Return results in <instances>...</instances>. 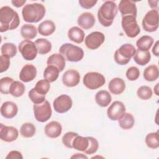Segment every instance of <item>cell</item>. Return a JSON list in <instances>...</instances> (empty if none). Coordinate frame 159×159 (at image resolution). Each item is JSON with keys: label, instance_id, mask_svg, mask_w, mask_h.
Here are the masks:
<instances>
[{"label": "cell", "instance_id": "cell-1", "mask_svg": "<svg viewBox=\"0 0 159 159\" xmlns=\"http://www.w3.org/2000/svg\"><path fill=\"white\" fill-rule=\"evenodd\" d=\"M20 24V19L17 12L9 6H3L0 9V32H4L16 29Z\"/></svg>", "mask_w": 159, "mask_h": 159}, {"label": "cell", "instance_id": "cell-2", "mask_svg": "<svg viewBox=\"0 0 159 159\" xmlns=\"http://www.w3.org/2000/svg\"><path fill=\"white\" fill-rule=\"evenodd\" d=\"M117 14V6L116 3L112 1H106L98 9V18L100 24L107 27L112 25Z\"/></svg>", "mask_w": 159, "mask_h": 159}, {"label": "cell", "instance_id": "cell-3", "mask_svg": "<svg viewBox=\"0 0 159 159\" xmlns=\"http://www.w3.org/2000/svg\"><path fill=\"white\" fill-rule=\"evenodd\" d=\"M45 12V7L42 4H27L24 6L22 10V15L24 21L36 23L43 19Z\"/></svg>", "mask_w": 159, "mask_h": 159}, {"label": "cell", "instance_id": "cell-4", "mask_svg": "<svg viewBox=\"0 0 159 159\" xmlns=\"http://www.w3.org/2000/svg\"><path fill=\"white\" fill-rule=\"evenodd\" d=\"M59 52L65 60L71 62L79 61L84 57V52L81 47L70 43L63 44L60 47Z\"/></svg>", "mask_w": 159, "mask_h": 159}, {"label": "cell", "instance_id": "cell-5", "mask_svg": "<svg viewBox=\"0 0 159 159\" xmlns=\"http://www.w3.org/2000/svg\"><path fill=\"white\" fill-rule=\"evenodd\" d=\"M136 49L130 43L123 44L114 53V60L120 65L127 64L135 53Z\"/></svg>", "mask_w": 159, "mask_h": 159}, {"label": "cell", "instance_id": "cell-6", "mask_svg": "<svg viewBox=\"0 0 159 159\" xmlns=\"http://www.w3.org/2000/svg\"><path fill=\"white\" fill-rule=\"evenodd\" d=\"M83 82L87 88L93 90L102 86L106 83V79L102 74L96 71H91L84 75Z\"/></svg>", "mask_w": 159, "mask_h": 159}, {"label": "cell", "instance_id": "cell-7", "mask_svg": "<svg viewBox=\"0 0 159 159\" xmlns=\"http://www.w3.org/2000/svg\"><path fill=\"white\" fill-rule=\"evenodd\" d=\"M121 25L126 35L129 38H134L140 32V29L137 22L136 17L134 16L122 17Z\"/></svg>", "mask_w": 159, "mask_h": 159}, {"label": "cell", "instance_id": "cell-8", "mask_svg": "<svg viewBox=\"0 0 159 159\" xmlns=\"http://www.w3.org/2000/svg\"><path fill=\"white\" fill-rule=\"evenodd\" d=\"M33 109L35 119L40 122H45L51 117L52 111L48 101L45 100L42 103L34 104Z\"/></svg>", "mask_w": 159, "mask_h": 159}, {"label": "cell", "instance_id": "cell-9", "mask_svg": "<svg viewBox=\"0 0 159 159\" xmlns=\"http://www.w3.org/2000/svg\"><path fill=\"white\" fill-rule=\"evenodd\" d=\"M142 25L143 30L148 32H153L158 27V12L152 9L147 12L142 19Z\"/></svg>", "mask_w": 159, "mask_h": 159}, {"label": "cell", "instance_id": "cell-10", "mask_svg": "<svg viewBox=\"0 0 159 159\" xmlns=\"http://www.w3.org/2000/svg\"><path fill=\"white\" fill-rule=\"evenodd\" d=\"M18 49L22 57L25 60L31 61L34 60L37 55V48L34 42L29 40L22 41L18 46Z\"/></svg>", "mask_w": 159, "mask_h": 159}, {"label": "cell", "instance_id": "cell-11", "mask_svg": "<svg viewBox=\"0 0 159 159\" xmlns=\"http://www.w3.org/2000/svg\"><path fill=\"white\" fill-rule=\"evenodd\" d=\"M72 105V99L67 94H61L58 96L53 102L55 111L60 114H63L68 111L71 108Z\"/></svg>", "mask_w": 159, "mask_h": 159}, {"label": "cell", "instance_id": "cell-12", "mask_svg": "<svg viewBox=\"0 0 159 159\" xmlns=\"http://www.w3.org/2000/svg\"><path fill=\"white\" fill-rule=\"evenodd\" d=\"M104 40L105 36L103 33L99 31H94L86 37L84 42L88 48L96 50L103 43Z\"/></svg>", "mask_w": 159, "mask_h": 159}, {"label": "cell", "instance_id": "cell-13", "mask_svg": "<svg viewBox=\"0 0 159 159\" xmlns=\"http://www.w3.org/2000/svg\"><path fill=\"white\" fill-rule=\"evenodd\" d=\"M125 113V107L121 101H119L113 102L107 110V115L112 120H119Z\"/></svg>", "mask_w": 159, "mask_h": 159}, {"label": "cell", "instance_id": "cell-14", "mask_svg": "<svg viewBox=\"0 0 159 159\" xmlns=\"http://www.w3.org/2000/svg\"><path fill=\"white\" fill-rule=\"evenodd\" d=\"M118 9L121 13L122 17L130 16L137 17V11L135 2L131 0H121L119 2Z\"/></svg>", "mask_w": 159, "mask_h": 159}, {"label": "cell", "instance_id": "cell-15", "mask_svg": "<svg viewBox=\"0 0 159 159\" xmlns=\"http://www.w3.org/2000/svg\"><path fill=\"white\" fill-rule=\"evenodd\" d=\"M19 135L18 130L12 126H6L1 124L0 138L6 142L15 141Z\"/></svg>", "mask_w": 159, "mask_h": 159}, {"label": "cell", "instance_id": "cell-16", "mask_svg": "<svg viewBox=\"0 0 159 159\" xmlns=\"http://www.w3.org/2000/svg\"><path fill=\"white\" fill-rule=\"evenodd\" d=\"M80 81V75L78 71L70 69L66 71L62 76V82L67 87L77 86Z\"/></svg>", "mask_w": 159, "mask_h": 159}, {"label": "cell", "instance_id": "cell-17", "mask_svg": "<svg viewBox=\"0 0 159 159\" xmlns=\"http://www.w3.org/2000/svg\"><path fill=\"white\" fill-rule=\"evenodd\" d=\"M37 68L32 64L25 65L19 74L20 80L25 83L32 81L37 76Z\"/></svg>", "mask_w": 159, "mask_h": 159}, {"label": "cell", "instance_id": "cell-18", "mask_svg": "<svg viewBox=\"0 0 159 159\" xmlns=\"http://www.w3.org/2000/svg\"><path fill=\"white\" fill-rule=\"evenodd\" d=\"M77 22L82 29L88 30L94 26L95 24V17L92 13L85 12L78 16Z\"/></svg>", "mask_w": 159, "mask_h": 159}, {"label": "cell", "instance_id": "cell-19", "mask_svg": "<svg viewBox=\"0 0 159 159\" xmlns=\"http://www.w3.org/2000/svg\"><path fill=\"white\" fill-rule=\"evenodd\" d=\"M18 112V107L16 103L12 101L4 102L1 107V114L6 119L14 117Z\"/></svg>", "mask_w": 159, "mask_h": 159}, {"label": "cell", "instance_id": "cell-20", "mask_svg": "<svg viewBox=\"0 0 159 159\" xmlns=\"http://www.w3.org/2000/svg\"><path fill=\"white\" fill-rule=\"evenodd\" d=\"M45 135L51 139L57 138L62 132V127L57 121H52L47 124L44 129Z\"/></svg>", "mask_w": 159, "mask_h": 159}, {"label": "cell", "instance_id": "cell-21", "mask_svg": "<svg viewBox=\"0 0 159 159\" xmlns=\"http://www.w3.org/2000/svg\"><path fill=\"white\" fill-rule=\"evenodd\" d=\"M108 88L112 94L115 95L120 94L125 89V81L122 78H114L109 81Z\"/></svg>", "mask_w": 159, "mask_h": 159}, {"label": "cell", "instance_id": "cell-22", "mask_svg": "<svg viewBox=\"0 0 159 159\" xmlns=\"http://www.w3.org/2000/svg\"><path fill=\"white\" fill-rule=\"evenodd\" d=\"M47 64L56 66L61 72L65 67V59L60 53H54L48 58Z\"/></svg>", "mask_w": 159, "mask_h": 159}, {"label": "cell", "instance_id": "cell-23", "mask_svg": "<svg viewBox=\"0 0 159 159\" xmlns=\"http://www.w3.org/2000/svg\"><path fill=\"white\" fill-rule=\"evenodd\" d=\"M84 32L78 27H71L68 31V37L70 40L76 43H81L84 39Z\"/></svg>", "mask_w": 159, "mask_h": 159}, {"label": "cell", "instance_id": "cell-24", "mask_svg": "<svg viewBox=\"0 0 159 159\" xmlns=\"http://www.w3.org/2000/svg\"><path fill=\"white\" fill-rule=\"evenodd\" d=\"M37 30L40 35L43 36H48L55 32V25L53 21L46 20L39 25Z\"/></svg>", "mask_w": 159, "mask_h": 159}, {"label": "cell", "instance_id": "cell-25", "mask_svg": "<svg viewBox=\"0 0 159 159\" xmlns=\"http://www.w3.org/2000/svg\"><path fill=\"white\" fill-rule=\"evenodd\" d=\"M96 102L101 107H107L112 101L110 93L106 90H101L95 95Z\"/></svg>", "mask_w": 159, "mask_h": 159}, {"label": "cell", "instance_id": "cell-26", "mask_svg": "<svg viewBox=\"0 0 159 159\" xmlns=\"http://www.w3.org/2000/svg\"><path fill=\"white\" fill-rule=\"evenodd\" d=\"M134 60L135 62L141 66L147 65L150 60L151 55L149 51H142L140 50H136L134 55Z\"/></svg>", "mask_w": 159, "mask_h": 159}, {"label": "cell", "instance_id": "cell-27", "mask_svg": "<svg viewBox=\"0 0 159 159\" xmlns=\"http://www.w3.org/2000/svg\"><path fill=\"white\" fill-rule=\"evenodd\" d=\"M73 148L75 150L84 152L89 146L88 137H82L78 135L75 137L72 142Z\"/></svg>", "mask_w": 159, "mask_h": 159}, {"label": "cell", "instance_id": "cell-28", "mask_svg": "<svg viewBox=\"0 0 159 159\" xmlns=\"http://www.w3.org/2000/svg\"><path fill=\"white\" fill-rule=\"evenodd\" d=\"M37 30L35 26L32 24H24L20 28V34L24 39L30 40L37 36Z\"/></svg>", "mask_w": 159, "mask_h": 159}, {"label": "cell", "instance_id": "cell-29", "mask_svg": "<svg viewBox=\"0 0 159 159\" xmlns=\"http://www.w3.org/2000/svg\"><path fill=\"white\" fill-rule=\"evenodd\" d=\"M159 76L158 68L155 65H151L147 66L143 71V78L147 81H154Z\"/></svg>", "mask_w": 159, "mask_h": 159}, {"label": "cell", "instance_id": "cell-30", "mask_svg": "<svg viewBox=\"0 0 159 159\" xmlns=\"http://www.w3.org/2000/svg\"><path fill=\"white\" fill-rule=\"evenodd\" d=\"M34 43L37 48L38 53L40 55H45L51 51V42L45 39H38L35 41Z\"/></svg>", "mask_w": 159, "mask_h": 159}, {"label": "cell", "instance_id": "cell-31", "mask_svg": "<svg viewBox=\"0 0 159 159\" xmlns=\"http://www.w3.org/2000/svg\"><path fill=\"white\" fill-rule=\"evenodd\" d=\"M59 72V70L56 66L48 65L43 71V78L49 83H52L58 78Z\"/></svg>", "mask_w": 159, "mask_h": 159}, {"label": "cell", "instance_id": "cell-32", "mask_svg": "<svg viewBox=\"0 0 159 159\" xmlns=\"http://www.w3.org/2000/svg\"><path fill=\"white\" fill-rule=\"evenodd\" d=\"M118 120L119 126L124 130L130 129L133 127L135 123L134 116L132 114L128 112H125Z\"/></svg>", "mask_w": 159, "mask_h": 159}, {"label": "cell", "instance_id": "cell-33", "mask_svg": "<svg viewBox=\"0 0 159 159\" xmlns=\"http://www.w3.org/2000/svg\"><path fill=\"white\" fill-rule=\"evenodd\" d=\"M153 43V39L149 35H143L136 42L137 47L142 51H148Z\"/></svg>", "mask_w": 159, "mask_h": 159}, {"label": "cell", "instance_id": "cell-34", "mask_svg": "<svg viewBox=\"0 0 159 159\" xmlns=\"http://www.w3.org/2000/svg\"><path fill=\"white\" fill-rule=\"evenodd\" d=\"M25 89V87L22 83L19 81H14L11 85L9 89V94L14 97L19 98L24 94Z\"/></svg>", "mask_w": 159, "mask_h": 159}, {"label": "cell", "instance_id": "cell-35", "mask_svg": "<svg viewBox=\"0 0 159 159\" xmlns=\"http://www.w3.org/2000/svg\"><path fill=\"white\" fill-rule=\"evenodd\" d=\"M1 51L2 55L7 57L11 58L14 57L17 54V47L16 46L12 43H4L2 45L1 47Z\"/></svg>", "mask_w": 159, "mask_h": 159}, {"label": "cell", "instance_id": "cell-36", "mask_svg": "<svg viewBox=\"0 0 159 159\" xmlns=\"http://www.w3.org/2000/svg\"><path fill=\"white\" fill-rule=\"evenodd\" d=\"M35 125L30 122L24 123L20 129V133L21 135L25 138H30L35 134Z\"/></svg>", "mask_w": 159, "mask_h": 159}, {"label": "cell", "instance_id": "cell-37", "mask_svg": "<svg viewBox=\"0 0 159 159\" xmlns=\"http://www.w3.org/2000/svg\"><path fill=\"white\" fill-rule=\"evenodd\" d=\"M145 143L148 147L156 149L159 147L158 132H151L148 134L145 137Z\"/></svg>", "mask_w": 159, "mask_h": 159}, {"label": "cell", "instance_id": "cell-38", "mask_svg": "<svg viewBox=\"0 0 159 159\" xmlns=\"http://www.w3.org/2000/svg\"><path fill=\"white\" fill-rule=\"evenodd\" d=\"M137 94L141 99L147 100L152 98L153 93L150 87L148 86H142L137 89Z\"/></svg>", "mask_w": 159, "mask_h": 159}, {"label": "cell", "instance_id": "cell-39", "mask_svg": "<svg viewBox=\"0 0 159 159\" xmlns=\"http://www.w3.org/2000/svg\"><path fill=\"white\" fill-rule=\"evenodd\" d=\"M50 83L45 80H41L37 82L35 89L40 94L45 95L50 90Z\"/></svg>", "mask_w": 159, "mask_h": 159}, {"label": "cell", "instance_id": "cell-40", "mask_svg": "<svg viewBox=\"0 0 159 159\" xmlns=\"http://www.w3.org/2000/svg\"><path fill=\"white\" fill-rule=\"evenodd\" d=\"M14 80L10 77H4L0 80V91L2 94H9V89L11 85L13 83Z\"/></svg>", "mask_w": 159, "mask_h": 159}, {"label": "cell", "instance_id": "cell-41", "mask_svg": "<svg viewBox=\"0 0 159 159\" xmlns=\"http://www.w3.org/2000/svg\"><path fill=\"white\" fill-rule=\"evenodd\" d=\"M28 96L31 101L34 104L42 103L45 101V95H43L39 93L35 90V88H33L29 91Z\"/></svg>", "mask_w": 159, "mask_h": 159}, {"label": "cell", "instance_id": "cell-42", "mask_svg": "<svg viewBox=\"0 0 159 159\" xmlns=\"http://www.w3.org/2000/svg\"><path fill=\"white\" fill-rule=\"evenodd\" d=\"M78 135V133L75 132H68L62 137L63 144L68 148H73L72 142L75 137Z\"/></svg>", "mask_w": 159, "mask_h": 159}, {"label": "cell", "instance_id": "cell-43", "mask_svg": "<svg viewBox=\"0 0 159 159\" xmlns=\"http://www.w3.org/2000/svg\"><path fill=\"white\" fill-rule=\"evenodd\" d=\"M88 139H89V146L84 152L86 154L91 155L97 152L99 147V143L98 140L93 137H88Z\"/></svg>", "mask_w": 159, "mask_h": 159}, {"label": "cell", "instance_id": "cell-44", "mask_svg": "<svg viewBox=\"0 0 159 159\" xmlns=\"http://www.w3.org/2000/svg\"><path fill=\"white\" fill-rule=\"evenodd\" d=\"M140 71L136 66H130L126 71V77L130 81H135L139 78Z\"/></svg>", "mask_w": 159, "mask_h": 159}, {"label": "cell", "instance_id": "cell-45", "mask_svg": "<svg viewBox=\"0 0 159 159\" xmlns=\"http://www.w3.org/2000/svg\"><path fill=\"white\" fill-rule=\"evenodd\" d=\"M10 60L7 57L1 55L0 57V72L3 73L6 71L9 67Z\"/></svg>", "mask_w": 159, "mask_h": 159}, {"label": "cell", "instance_id": "cell-46", "mask_svg": "<svg viewBox=\"0 0 159 159\" xmlns=\"http://www.w3.org/2000/svg\"><path fill=\"white\" fill-rule=\"evenodd\" d=\"M97 0H80L78 1L80 5L86 9L92 8L97 3Z\"/></svg>", "mask_w": 159, "mask_h": 159}, {"label": "cell", "instance_id": "cell-47", "mask_svg": "<svg viewBox=\"0 0 159 159\" xmlns=\"http://www.w3.org/2000/svg\"><path fill=\"white\" fill-rule=\"evenodd\" d=\"M6 159H22L23 157L21 153L17 150L11 151L6 157Z\"/></svg>", "mask_w": 159, "mask_h": 159}, {"label": "cell", "instance_id": "cell-48", "mask_svg": "<svg viewBox=\"0 0 159 159\" xmlns=\"http://www.w3.org/2000/svg\"><path fill=\"white\" fill-rule=\"evenodd\" d=\"M25 2V0H14L11 1V3L13 4V6L16 7H20L22 6Z\"/></svg>", "mask_w": 159, "mask_h": 159}, {"label": "cell", "instance_id": "cell-49", "mask_svg": "<svg viewBox=\"0 0 159 159\" xmlns=\"http://www.w3.org/2000/svg\"><path fill=\"white\" fill-rule=\"evenodd\" d=\"M158 43H159V42H158V40H157L156 42V43H155L153 48H152V53L156 57L158 56V53H159V50H158V45H158Z\"/></svg>", "mask_w": 159, "mask_h": 159}, {"label": "cell", "instance_id": "cell-50", "mask_svg": "<svg viewBox=\"0 0 159 159\" xmlns=\"http://www.w3.org/2000/svg\"><path fill=\"white\" fill-rule=\"evenodd\" d=\"M148 2L150 5V7L151 8H152L153 9H156L157 10V7H158V1H152V0H150L148 1Z\"/></svg>", "mask_w": 159, "mask_h": 159}, {"label": "cell", "instance_id": "cell-51", "mask_svg": "<svg viewBox=\"0 0 159 159\" xmlns=\"http://www.w3.org/2000/svg\"><path fill=\"white\" fill-rule=\"evenodd\" d=\"M71 158H86V159L88 158V157L86 155H83V153H76L75 155L71 157Z\"/></svg>", "mask_w": 159, "mask_h": 159}, {"label": "cell", "instance_id": "cell-52", "mask_svg": "<svg viewBox=\"0 0 159 159\" xmlns=\"http://www.w3.org/2000/svg\"><path fill=\"white\" fill-rule=\"evenodd\" d=\"M158 83H157V84H156V86L154 87V92H155V93L156 94V95L157 96H158L159 95V94H158Z\"/></svg>", "mask_w": 159, "mask_h": 159}]
</instances>
